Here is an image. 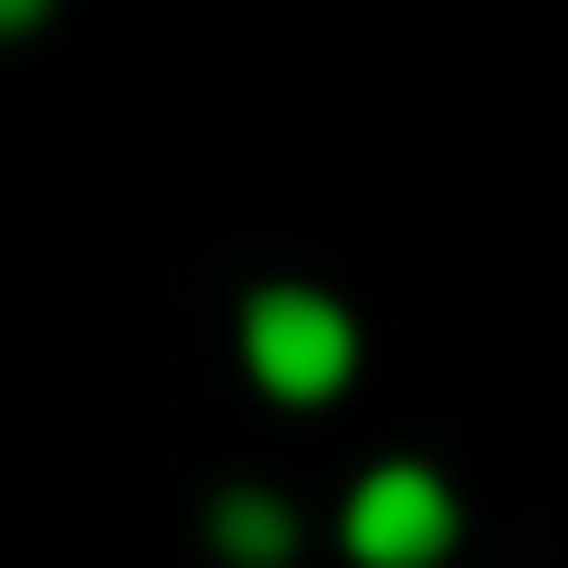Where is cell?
Returning <instances> with one entry per match:
<instances>
[{"label":"cell","mask_w":568,"mask_h":568,"mask_svg":"<svg viewBox=\"0 0 568 568\" xmlns=\"http://www.w3.org/2000/svg\"><path fill=\"white\" fill-rule=\"evenodd\" d=\"M243 368L274 389V400H326V389L358 368V337H347V316L326 295H253Z\"/></svg>","instance_id":"6da1fadb"},{"label":"cell","mask_w":568,"mask_h":568,"mask_svg":"<svg viewBox=\"0 0 568 568\" xmlns=\"http://www.w3.org/2000/svg\"><path fill=\"white\" fill-rule=\"evenodd\" d=\"M453 548V495L422 464H379L347 495V558L358 568H432Z\"/></svg>","instance_id":"7a4b0ae2"},{"label":"cell","mask_w":568,"mask_h":568,"mask_svg":"<svg viewBox=\"0 0 568 568\" xmlns=\"http://www.w3.org/2000/svg\"><path fill=\"white\" fill-rule=\"evenodd\" d=\"M211 537H222V548H232V558H253V568H264V558H284V548H295V527H284V516L264 506V495H232V506H211Z\"/></svg>","instance_id":"3957f363"},{"label":"cell","mask_w":568,"mask_h":568,"mask_svg":"<svg viewBox=\"0 0 568 568\" xmlns=\"http://www.w3.org/2000/svg\"><path fill=\"white\" fill-rule=\"evenodd\" d=\"M21 21H42V0H0V32H21Z\"/></svg>","instance_id":"277c9868"}]
</instances>
